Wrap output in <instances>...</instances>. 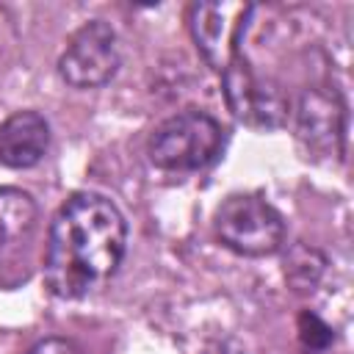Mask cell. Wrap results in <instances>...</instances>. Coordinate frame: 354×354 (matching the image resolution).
I'll use <instances>...</instances> for the list:
<instances>
[{"label": "cell", "instance_id": "cell-7", "mask_svg": "<svg viewBox=\"0 0 354 354\" xmlns=\"http://www.w3.org/2000/svg\"><path fill=\"white\" fill-rule=\"evenodd\" d=\"M252 6L246 3H194L191 6V33L205 55V61L224 72L238 58V41Z\"/></svg>", "mask_w": 354, "mask_h": 354}, {"label": "cell", "instance_id": "cell-4", "mask_svg": "<svg viewBox=\"0 0 354 354\" xmlns=\"http://www.w3.org/2000/svg\"><path fill=\"white\" fill-rule=\"evenodd\" d=\"M122 53L116 30L102 19H91L66 41V50L58 58V72L75 88H97L116 75Z\"/></svg>", "mask_w": 354, "mask_h": 354}, {"label": "cell", "instance_id": "cell-6", "mask_svg": "<svg viewBox=\"0 0 354 354\" xmlns=\"http://www.w3.org/2000/svg\"><path fill=\"white\" fill-rule=\"evenodd\" d=\"M224 75V97L230 111L238 122L257 127V130H274L282 127L288 119V97L282 88L271 80L257 77L241 55L221 72Z\"/></svg>", "mask_w": 354, "mask_h": 354}, {"label": "cell", "instance_id": "cell-3", "mask_svg": "<svg viewBox=\"0 0 354 354\" xmlns=\"http://www.w3.org/2000/svg\"><path fill=\"white\" fill-rule=\"evenodd\" d=\"M218 241L246 257H266L279 252L285 241V221L282 216L260 196L235 194L227 196L213 218Z\"/></svg>", "mask_w": 354, "mask_h": 354}, {"label": "cell", "instance_id": "cell-1", "mask_svg": "<svg viewBox=\"0 0 354 354\" xmlns=\"http://www.w3.org/2000/svg\"><path fill=\"white\" fill-rule=\"evenodd\" d=\"M124 243L127 224L111 199L91 191L72 194L58 207L47 232V288L61 299L94 293L116 274Z\"/></svg>", "mask_w": 354, "mask_h": 354}, {"label": "cell", "instance_id": "cell-12", "mask_svg": "<svg viewBox=\"0 0 354 354\" xmlns=\"http://www.w3.org/2000/svg\"><path fill=\"white\" fill-rule=\"evenodd\" d=\"M210 354H241L238 348H227V346H221V348H216V351H210Z\"/></svg>", "mask_w": 354, "mask_h": 354}, {"label": "cell", "instance_id": "cell-11", "mask_svg": "<svg viewBox=\"0 0 354 354\" xmlns=\"http://www.w3.org/2000/svg\"><path fill=\"white\" fill-rule=\"evenodd\" d=\"M28 354H86L75 340H66V337H47V340H39Z\"/></svg>", "mask_w": 354, "mask_h": 354}, {"label": "cell", "instance_id": "cell-10", "mask_svg": "<svg viewBox=\"0 0 354 354\" xmlns=\"http://www.w3.org/2000/svg\"><path fill=\"white\" fill-rule=\"evenodd\" d=\"M299 340H301V346H304L307 351L324 354V351L329 348V343H332V329H329V324H324L315 313L304 310V313L299 315Z\"/></svg>", "mask_w": 354, "mask_h": 354}, {"label": "cell", "instance_id": "cell-5", "mask_svg": "<svg viewBox=\"0 0 354 354\" xmlns=\"http://www.w3.org/2000/svg\"><path fill=\"white\" fill-rule=\"evenodd\" d=\"M36 232V202L19 188H0V288H14L28 279Z\"/></svg>", "mask_w": 354, "mask_h": 354}, {"label": "cell", "instance_id": "cell-8", "mask_svg": "<svg viewBox=\"0 0 354 354\" xmlns=\"http://www.w3.org/2000/svg\"><path fill=\"white\" fill-rule=\"evenodd\" d=\"M299 138L307 149L321 155H337L343 144V105L335 94L313 88L299 102Z\"/></svg>", "mask_w": 354, "mask_h": 354}, {"label": "cell", "instance_id": "cell-2", "mask_svg": "<svg viewBox=\"0 0 354 354\" xmlns=\"http://www.w3.org/2000/svg\"><path fill=\"white\" fill-rule=\"evenodd\" d=\"M221 124L202 111H183L169 116L149 136V160L163 171L205 169L221 149Z\"/></svg>", "mask_w": 354, "mask_h": 354}, {"label": "cell", "instance_id": "cell-9", "mask_svg": "<svg viewBox=\"0 0 354 354\" xmlns=\"http://www.w3.org/2000/svg\"><path fill=\"white\" fill-rule=\"evenodd\" d=\"M50 144V124L36 111H17L0 124V163L11 169L36 166Z\"/></svg>", "mask_w": 354, "mask_h": 354}]
</instances>
